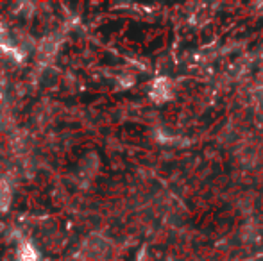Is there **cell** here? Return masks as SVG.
Wrapping results in <instances>:
<instances>
[{"label":"cell","instance_id":"cell-1","mask_svg":"<svg viewBox=\"0 0 263 261\" xmlns=\"http://www.w3.org/2000/svg\"><path fill=\"white\" fill-rule=\"evenodd\" d=\"M58 39L54 36H49V38H43L42 42L38 43V56H42L43 59H49L52 57L55 52H58Z\"/></svg>","mask_w":263,"mask_h":261},{"label":"cell","instance_id":"cell-2","mask_svg":"<svg viewBox=\"0 0 263 261\" xmlns=\"http://www.w3.org/2000/svg\"><path fill=\"white\" fill-rule=\"evenodd\" d=\"M151 97L156 102H163L170 97V84L166 79H158L153 84V91H151Z\"/></svg>","mask_w":263,"mask_h":261},{"label":"cell","instance_id":"cell-3","mask_svg":"<svg viewBox=\"0 0 263 261\" xmlns=\"http://www.w3.org/2000/svg\"><path fill=\"white\" fill-rule=\"evenodd\" d=\"M40 254L36 247L29 242H22L20 249H18V261H38Z\"/></svg>","mask_w":263,"mask_h":261},{"label":"cell","instance_id":"cell-4","mask_svg":"<svg viewBox=\"0 0 263 261\" xmlns=\"http://www.w3.org/2000/svg\"><path fill=\"white\" fill-rule=\"evenodd\" d=\"M11 204V186L6 181H0V211H6Z\"/></svg>","mask_w":263,"mask_h":261},{"label":"cell","instance_id":"cell-5","mask_svg":"<svg viewBox=\"0 0 263 261\" xmlns=\"http://www.w3.org/2000/svg\"><path fill=\"white\" fill-rule=\"evenodd\" d=\"M0 101H2V93H0Z\"/></svg>","mask_w":263,"mask_h":261}]
</instances>
